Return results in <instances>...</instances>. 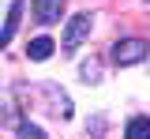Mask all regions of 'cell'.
<instances>
[{
    "label": "cell",
    "instance_id": "obj_5",
    "mask_svg": "<svg viewBox=\"0 0 150 139\" xmlns=\"http://www.w3.org/2000/svg\"><path fill=\"white\" fill-rule=\"evenodd\" d=\"M124 139H150V117H131L124 124Z\"/></svg>",
    "mask_w": 150,
    "mask_h": 139
},
{
    "label": "cell",
    "instance_id": "obj_3",
    "mask_svg": "<svg viewBox=\"0 0 150 139\" xmlns=\"http://www.w3.org/2000/svg\"><path fill=\"white\" fill-rule=\"evenodd\" d=\"M64 4L68 0H34V19L45 23V26L49 23H60L64 19Z\"/></svg>",
    "mask_w": 150,
    "mask_h": 139
},
{
    "label": "cell",
    "instance_id": "obj_7",
    "mask_svg": "<svg viewBox=\"0 0 150 139\" xmlns=\"http://www.w3.org/2000/svg\"><path fill=\"white\" fill-rule=\"evenodd\" d=\"M45 94H49V98L56 101V109H53V113H60V117H64V120L71 117V101H68V94H60L56 87H45Z\"/></svg>",
    "mask_w": 150,
    "mask_h": 139
},
{
    "label": "cell",
    "instance_id": "obj_4",
    "mask_svg": "<svg viewBox=\"0 0 150 139\" xmlns=\"http://www.w3.org/2000/svg\"><path fill=\"white\" fill-rule=\"evenodd\" d=\"M23 11H26V4H23V0H11V8H8V19H4V30H0V49H8V41L15 38Z\"/></svg>",
    "mask_w": 150,
    "mask_h": 139
},
{
    "label": "cell",
    "instance_id": "obj_1",
    "mask_svg": "<svg viewBox=\"0 0 150 139\" xmlns=\"http://www.w3.org/2000/svg\"><path fill=\"white\" fill-rule=\"evenodd\" d=\"M146 57H150V45L143 38H120V41H112V64H116V68L143 64Z\"/></svg>",
    "mask_w": 150,
    "mask_h": 139
},
{
    "label": "cell",
    "instance_id": "obj_6",
    "mask_svg": "<svg viewBox=\"0 0 150 139\" xmlns=\"http://www.w3.org/2000/svg\"><path fill=\"white\" fill-rule=\"evenodd\" d=\"M53 49H56L53 38H34L30 45H26V57H30V60H49V57H53Z\"/></svg>",
    "mask_w": 150,
    "mask_h": 139
},
{
    "label": "cell",
    "instance_id": "obj_10",
    "mask_svg": "<svg viewBox=\"0 0 150 139\" xmlns=\"http://www.w3.org/2000/svg\"><path fill=\"white\" fill-rule=\"evenodd\" d=\"M146 4H150V0H146Z\"/></svg>",
    "mask_w": 150,
    "mask_h": 139
},
{
    "label": "cell",
    "instance_id": "obj_2",
    "mask_svg": "<svg viewBox=\"0 0 150 139\" xmlns=\"http://www.w3.org/2000/svg\"><path fill=\"white\" fill-rule=\"evenodd\" d=\"M90 30H94V15H90V11L71 15V19H68V26H64V41H60V49H64V53H75L83 41L90 38Z\"/></svg>",
    "mask_w": 150,
    "mask_h": 139
},
{
    "label": "cell",
    "instance_id": "obj_8",
    "mask_svg": "<svg viewBox=\"0 0 150 139\" xmlns=\"http://www.w3.org/2000/svg\"><path fill=\"white\" fill-rule=\"evenodd\" d=\"M79 75H83V83H98L101 79V60H86L79 68Z\"/></svg>",
    "mask_w": 150,
    "mask_h": 139
},
{
    "label": "cell",
    "instance_id": "obj_9",
    "mask_svg": "<svg viewBox=\"0 0 150 139\" xmlns=\"http://www.w3.org/2000/svg\"><path fill=\"white\" fill-rule=\"evenodd\" d=\"M19 139H45V132L30 120H19Z\"/></svg>",
    "mask_w": 150,
    "mask_h": 139
}]
</instances>
